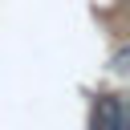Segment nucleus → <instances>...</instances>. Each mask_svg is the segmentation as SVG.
<instances>
[{
	"mask_svg": "<svg viewBox=\"0 0 130 130\" xmlns=\"http://www.w3.org/2000/svg\"><path fill=\"white\" fill-rule=\"evenodd\" d=\"M89 130H126V102H122V93H98L93 98Z\"/></svg>",
	"mask_w": 130,
	"mask_h": 130,
	"instance_id": "nucleus-1",
	"label": "nucleus"
},
{
	"mask_svg": "<svg viewBox=\"0 0 130 130\" xmlns=\"http://www.w3.org/2000/svg\"><path fill=\"white\" fill-rule=\"evenodd\" d=\"M110 69H114V73H126V49L114 53V65H110Z\"/></svg>",
	"mask_w": 130,
	"mask_h": 130,
	"instance_id": "nucleus-2",
	"label": "nucleus"
}]
</instances>
